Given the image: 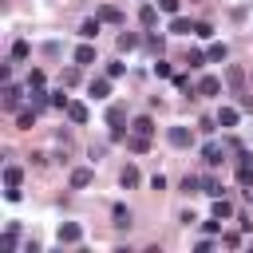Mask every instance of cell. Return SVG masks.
<instances>
[{
    "label": "cell",
    "mask_w": 253,
    "mask_h": 253,
    "mask_svg": "<svg viewBox=\"0 0 253 253\" xmlns=\"http://www.w3.org/2000/svg\"><path fill=\"white\" fill-rule=\"evenodd\" d=\"M99 24H103L99 16H95V20H83V28H79V36H83V40H95V36H99Z\"/></svg>",
    "instance_id": "cell-24"
},
{
    "label": "cell",
    "mask_w": 253,
    "mask_h": 253,
    "mask_svg": "<svg viewBox=\"0 0 253 253\" xmlns=\"http://www.w3.org/2000/svg\"><path fill=\"white\" fill-rule=\"evenodd\" d=\"M67 182H71V190H83V186H91V182H95V170H91V166H75Z\"/></svg>",
    "instance_id": "cell-2"
},
{
    "label": "cell",
    "mask_w": 253,
    "mask_h": 253,
    "mask_svg": "<svg viewBox=\"0 0 253 253\" xmlns=\"http://www.w3.org/2000/svg\"><path fill=\"white\" fill-rule=\"evenodd\" d=\"M67 103H71V99H67L63 91H51V107H67Z\"/></svg>",
    "instance_id": "cell-37"
},
{
    "label": "cell",
    "mask_w": 253,
    "mask_h": 253,
    "mask_svg": "<svg viewBox=\"0 0 253 253\" xmlns=\"http://www.w3.org/2000/svg\"><path fill=\"white\" fill-rule=\"evenodd\" d=\"M154 75H158V79H166V75H174V67H170L166 59H154Z\"/></svg>",
    "instance_id": "cell-31"
},
{
    "label": "cell",
    "mask_w": 253,
    "mask_h": 253,
    "mask_svg": "<svg viewBox=\"0 0 253 253\" xmlns=\"http://www.w3.org/2000/svg\"><path fill=\"white\" fill-rule=\"evenodd\" d=\"M63 111H67V119H71L75 126H83V123H87V103H75V99H71Z\"/></svg>",
    "instance_id": "cell-7"
},
{
    "label": "cell",
    "mask_w": 253,
    "mask_h": 253,
    "mask_svg": "<svg viewBox=\"0 0 253 253\" xmlns=\"http://www.w3.org/2000/svg\"><path fill=\"white\" fill-rule=\"evenodd\" d=\"M83 241V225L79 221H63L59 225V245H79Z\"/></svg>",
    "instance_id": "cell-1"
},
{
    "label": "cell",
    "mask_w": 253,
    "mask_h": 253,
    "mask_svg": "<svg viewBox=\"0 0 253 253\" xmlns=\"http://www.w3.org/2000/svg\"><path fill=\"white\" fill-rule=\"evenodd\" d=\"M91 95H95V99H107V95H111V75H107V79H91Z\"/></svg>",
    "instance_id": "cell-20"
},
{
    "label": "cell",
    "mask_w": 253,
    "mask_h": 253,
    "mask_svg": "<svg viewBox=\"0 0 253 253\" xmlns=\"http://www.w3.org/2000/svg\"><path fill=\"white\" fill-rule=\"evenodd\" d=\"M158 12H162V8L142 4V8H138V24H142V28H154V24H158Z\"/></svg>",
    "instance_id": "cell-8"
},
{
    "label": "cell",
    "mask_w": 253,
    "mask_h": 253,
    "mask_svg": "<svg viewBox=\"0 0 253 253\" xmlns=\"http://www.w3.org/2000/svg\"><path fill=\"white\" fill-rule=\"evenodd\" d=\"M194 28H198V24H190L186 16H174V20H170V32H174V36H190Z\"/></svg>",
    "instance_id": "cell-16"
},
{
    "label": "cell",
    "mask_w": 253,
    "mask_h": 253,
    "mask_svg": "<svg viewBox=\"0 0 253 253\" xmlns=\"http://www.w3.org/2000/svg\"><path fill=\"white\" fill-rule=\"evenodd\" d=\"M170 146H178V150H186L190 142H194V130H186V126H170Z\"/></svg>",
    "instance_id": "cell-4"
},
{
    "label": "cell",
    "mask_w": 253,
    "mask_h": 253,
    "mask_svg": "<svg viewBox=\"0 0 253 253\" xmlns=\"http://www.w3.org/2000/svg\"><path fill=\"white\" fill-rule=\"evenodd\" d=\"M198 95H206V99L221 95V79H217V75H202V79H198Z\"/></svg>",
    "instance_id": "cell-3"
},
{
    "label": "cell",
    "mask_w": 253,
    "mask_h": 253,
    "mask_svg": "<svg viewBox=\"0 0 253 253\" xmlns=\"http://www.w3.org/2000/svg\"><path fill=\"white\" fill-rule=\"evenodd\" d=\"M241 107H245V111H253V95H241Z\"/></svg>",
    "instance_id": "cell-41"
},
{
    "label": "cell",
    "mask_w": 253,
    "mask_h": 253,
    "mask_svg": "<svg viewBox=\"0 0 253 253\" xmlns=\"http://www.w3.org/2000/svg\"><path fill=\"white\" fill-rule=\"evenodd\" d=\"M111 217H115V225H119V229H130V221H134V213H130L126 206H115V210H111Z\"/></svg>",
    "instance_id": "cell-13"
},
{
    "label": "cell",
    "mask_w": 253,
    "mask_h": 253,
    "mask_svg": "<svg viewBox=\"0 0 253 253\" xmlns=\"http://www.w3.org/2000/svg\"><path fill=\"white\" fill-rule=\"evenodd\" d=\"M99 20H103V24H123V12H119L115 4H103V8H99Z\"/></svg>",
    "instance_id": "cell-15"
},
{
    "label": "cell",
    "mask_w": 253,
    "mask_h": 253,
    "mask_svg": "<svg viewBox=\"0 0 253 253\" xmlns=\"http://www.w3.org/2000/svg\"><path fill=\"white\" fill-rule=\"evenodd\" d=\"M221 158H225V150H221L217 142H206V146H202V162H206V166H221Z\"/></svg>",
    "instance_id": "cell-5"
},
{
    "label": "cell",
    "mask_w": 253,
    "mask_h": 253,
    "mask_svg": "<svg viewBox=\"0 0 253 253\" xmlns=\"http://www.w3.org/2000/svg\"><path fill=\"white\" fill-rule=\"evenodd\" d=\"M87 63H95V47L91 43H79L75 47V67H87Z\"/></svg>",
    "instance_id": "cell-10"
},
{
    "label": "cell",
    "mask_w": 253,
    "mask_h": 253,
    "mask_svg": "<svg viewBox=\"0 0 253 253\" xmlns=\"http://www.w3.org/2000/svg\"><path fill=\"white\" fill-rule=\"evenodd\" d=\"M123 119H126V107H119V103H115V107L107 111V123H111V126L119 130V123H123Z\"/></svg>",
    "instance_id": "cell-26"
},
{
    "label": "cell",
    "mask_w": 253,
    "mask_h": 253,
    "mask_svg": "<svg viewBox=\"0 0 253 253\" xmlns=\"http://www.w3.org/2000/svg\"><path fill=\"white\" fill-rule=\"evenodd\" d=\"M221 241H225L229 249H237V245H241V237H237V233H221Z\"/></svg>",
    "instance_id": "cell-40"
},
{
    "label": "cell",
    "mask_w": 253,
    "mask_h": 253,
    "mask_svg": "<svg viewBox=\"0 0 253 253\" xmlns=\"http://www.w3.org/2000/svg\"><path fill=\"white\" fill-rule=\"evenodd\" d=\"M206 55H210L213 63H221V59L229 55V47H225V43H210V51H206Z\"/></svg>",
    "instance_id": "cell-29"
},
{
    "label": "cell",
    "mask_w": 253,
    "mask_h": 253,
    "mask_svg": "<svg viewBox=\"0 0 253 253\" xmlns=\"http://www.w3.org/2000/svg\"><path fill=\"white\" fill-rule=\"evenodd\" d=\"M237 182L241 186H253V166H237Z\"/></svg>",
    "instance_id": "cell-33"
},
{
    "label": "cell",
    "mask_w": 253,
    "mask_h": 253,
    "mask_svg": "<svg viewBox=\"0 0 253 253\" xmlns=\"http://www.w3.org/2000/svg\"><path fill=\"white\" fill-rule=\"evenodd\" d=\"M225 79H229V87L241 95V87H245V71H241V67H229V71H225Z\"/></svg>",
    "instance_id": "cell-19"
},
{
    "label": "cell",
    "mask_w": 253,
    "mask_h": 253,
    "mask_svg": "<svg viewBox=\"0 0 253 253\" xmlns=\"http://www.w3.org/2000/svg\"><path fill=\"white\" fill-rule=\"evenodd\" d=\"M126 150H134V154H146V150H150V138L130 130V134H126Z\"/></svg>",
    "instance_id": "cell-9"
},
{
    "label": "cell",
    "mask_w": 253,
    "mask_h": 253,
    "mask_svg": "<svg viewBox=\"0 0 253 253\" xmlns=\"http://www.w3.org/2000/svg\"><path fill=\"white\" fill-rule=\"evenodd\" d=\"M130 130H134V134H146V138H150V134H154V119H150V115H138V119L130 123Z\"/></svg>",
    "instance_id": "cell-11"
},
{
    "label": "cell",
    "mask_w": 253,
    "mask_h": 253,
    "mask_svg": "<svg viewBox=\"0 0 253 253\" xmlns=\"http://www.w3.org/2000/svg\"><path fill=\"white\" fill-rule=\"evenodd\" d=\"M194 36H202V40H210V36H213V28H210V24H198V28H194Z\"/></svg>",
    "instance_id": "cell-38"
},
{
    "label": "cell",
    "mask_w": 253,
    "mask_h": 253,
    "mask_svg": "<svg viewBox=\"0 0 253 253\" xmlns=\"http://www.w3.org/2000/svg\"><path fill=\"white\" fill-rule=\"evenodd\" d=\"M20 95L24 91L16 83H4V111H20Z\"/></svg>",
    "instance_id": "cell-6"
},
{
    "label": "cell",
    "mask_w": 253,
    "mask_h": 253,
    "mask_svg": "<svg viewBox=\"0 0 253 253\" xmlns=\"http://www.w3.org/2000/svg\"><path fill=\"white\" fill-rule=\"evenodd\" d=\"M16 233H20V225L12 221V225L4 229V237H0V253H12V249H16Z\"/></svg>",
    "instance_id": "cell-14"
},
{
    "label": "cell",
    "mask_w": 253,
    "mask_h": 253,
    "mask_svg": "<svg viewBox=\"0 0 253 253\" xmlns=\"http://www.w3.org/2000/svg\"><path fill=\"white\" fill-rule=\"evenodd\" d=\"M146 47H150L154 55H162V40H158V36H150V40H146Z\"/></svg>",
    "instance_id": "cell-39"
},
{
    "label": "cell",
    "mask_w": 253,
    "mask_h": 253,
    "mask_svg": "<svg viewBox=\"0 0 253 253\" xmlns=\"http://www.w3.org/2000/svg\"><path fill=\"white\" fill-rule=\"evenodd\" d=\"M198 190H202V178L198 174H186L182 178V194H198Z\"/></svg>",
    "instance_id": "cell-27"
},
{
    "label": "cell",
    "mask_w": 253,
    "mask_h": 253,
    "mask_svg": "<svg viewBox=\"0 0 253 253\" xmlns=\"http://www.w3.org/2000/svg\"><path fill=\"white\" fill-rule=\"evenodd\" d=\"M20 182H24V170L20 166H4V186L8 190H20Z\"/></svg>",
    "instance_id": "cell-12"
},
{
    "label": "cell",
    "mask_w": 253,
    "mask_h": 253,
    "mask_svg": "<svg viewBox=\"0 0 253 253\" xmlns=\"http://www.w3.org/2000/svg\"><path fill=\"white\" fill-rule=\"evenodd\" d=\"M202 194H210V198H221V194H225V186H221L217 178H202Z\"/></svg>",
    "instance_id": "cell-22"
},
{
    "label": "cell",
    "mask_w": 253,
    "mask_h": 253,
    "mask_svg": "<svg viewBox=\"0 0 253 253\" xmlns=\"http://www.w3.org/2000/svg\"><path fill=\"white\" fill-rule=\"evenodd\" d=\"M32 87H43V71H40V67L28 71V91H32Z\"/></svg>",
    "instance_id": "cell-32"
},
{
    "label": "cell",
    "mask_w": 253,
    "mask_h": 253,
    "mask_svg": "<svg viewBox=\"0 0 253 253\" xmlns=\"http://www.w3.org/2000/svg\"><path fill=\"white\" fill-rule=\"evenodd\" d=\"M16 126H20V130H32V126H36V107H32V111H16Z\"/></svg>",
    "instance_id": "cell-21"
},
{
    "label": "cell",
    "mask_w": 253,
    "mask_h": 253,
    "mask_svg": "<svg viewBox=\"0 0 253 253\" xmlns=\"http://www.w3.org/2000/svg\"><path fill=\"white\" fill-rule=\"evenodd\" d=\"M206 59H210V55H206V51H190V55H186V63H190V67H202V63H206Z\"/></svg>",
    "instance_id": "cell-35"
},
{
    "label": "cell",
    "mask_w": 253,
    "mask_h": 253,
    "mask_svg": "<svg viewBox=\"0 0 253 253\" xmlns=\"http://www.w3.org/2000/svg\"><path fill=\"white\" fill-rule=\"evenodd\" d=\"M119 182L130 190V186H138L142 182V174H138V166H123V174H119Z\"/></svg>",
    "instance_id": "cell-18"
},
{
    "label": "cell",
    "mask_w": 253,
    "mask_h": 253,
    "mask_svg": "<svg viewBox=\"0 0 253 253\" xmlns=\"http://www.w3.org/2000/svg\"><path fill=\"white\" fill-rule=\"evenodd\" d=\"M213 217H221V221H225V217H233V206L225 202V194H221V198H213Z\"/></svg>",
    "instance_id": "cell-23"
},
{
    "label": "cell",
    "mask_w": 253,
    "mask_h": 253,
    "mask_svg": "<svg viewBox=\"0 0 253 253\" xmlns=\"http://www.w3.org/2000/svg\"><path fill=\"white\" fill-rule=\"evenodd\" d=\"M202 229H206V233H221V217H210V221H202Z\"/></svg>",
    "instance_id": "cell-36"
},
{
    "label": "cell",
    "mask_w": 253,
    "mask_h": 253,
    "mask_svg": "<svg viewBox=\"0 0 253 253\" xmlns=\"http://www.w3.org/2000/svg\"><path fill=\"white\" fill-rule=\"evenodd\" d=\"M134 47H138V36L134 32H123L119 36V51H134Z\"/></svg>",
    "instance_id": "cell-25"
},
{
    "label": "cell",
    "mask_w": 253,
    "mask_h": 253,
    "mask_svg": "<svg viewBox=\"0 0 253 253\" xmlns=\"http://www.w3.org/2000/svg\"><path fill=\"white\" fill-rule=\"evenodd\" d=\"M174 87H178L182 95H194V91H198V87L190 83V75H174Z\"/></svg>",
    "instance_id": "cell-30"
},
{
    "label": "cell",
    "mask_w": 253,
    "mask_h": 253,
    "mask_svg": "<svg viewBox=\"0 0 253 253\" xmlns=\"http://www.w3.org/2000/svg\"><path fill=\"white\" fill-rule=\"evenodd\" d=\"M28 55H32L28 40H16V43H12V59H28Z\"/></svg>",
    "instance_id": "cell-28"
},
{
    "label": "cell",
    "mask_w": 253,
    "mask_h": 253,
    "mask_svg": "<svg viewBox=\"0 0 253 253\" xmlns=\"http://www.w3.org/2000/svg\"><path fill=\"white\" fill-rule=\"evenodd\" d=\"M237 119H241L237 107H221V111H217V126H237Z\"/></svg>",
    "instance_id": "cell-17"
},
{
    "label": "cell",
    "mask_w": 253,
    "mask_h": 253,
    "mask_svg": "<svg viewBox=\"0 0 253 253\" xmlns=\"http://www.w3.org/2000/svg\"><path fill=\"white\" fill-rule=\"evenodd\" d=\"M158 8H162L166 16H178V8H182V0H158Z\"/></svg>",
    "instance_id": "cell-34"
}]
</instances>
